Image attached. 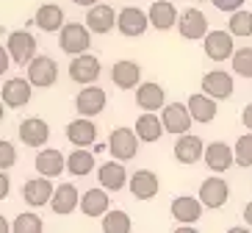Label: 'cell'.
I'll use <instances>...</instances> for the list:
<instances>
[{
  "label": "cell",
  "mask_w": 252,
  "mask_h": 233,
  "mask_svg": "<svg viewBox=\"0 0 252 233\" xmlns=\"http://www.w3.org/2000/svg\"><path fill=\"white\" fill-rule=\"evenodd\" d=\"M92 45V31L86 23H67L59 31V47L67 56H81Z\"/></svg>",
  "instance_id": "1"
},
{
  "label": "cell",
  "mask_w": 252,
  "mask_h": 233,
  "mask_svg": "<svg viewBox=\"0 0 252 233\" xmlns=\"http://www.w3.org/2000/svg\"><path fill=\"white\" fill-rule=\"evenodd\" d=\"M28 81L39 89H50L59 81V64L50 56H33L28 61Z\"/></svg>",
  "instance_id": "2"
},
{
  "label": "cell",
  "mask_w": 252,
  "mask_h": 233,
  "mask_svg": "<svg viewBox=\"0 0 252 233\" xmlns=\"http://www.w3.org/2000/svg\"><path fill=\"white\" fill-rule=\"evenodd\" d=\"M161 120H163V128H166V133H189L191 131V108H189V103H166L161 108Z\"/></svg>",
  "instance_id": "3"
},
{
  "label": "cell",
  "mask_w": 252,
  "mask_h": 233,
  "mask_svg": "<svg viewBox=\"0 0 252 233\" xmlns=\"http://www.w3.org/2000/svg\"><path fill=\"white\" fill-rule=\"evenodd\" d=\"M233 33L230 31H208L205 39H202V47H205V56L211 61H227L233 59L236 53V42H233Z\"/></svg>",
  "instance_id": "4"
},
{
  "label": "cell",
  "mask_w": 252,
  "mask_h": 233,
  "mask_svg": "<svg viewBox=\"0 0 252 233\" xmlns=\"http://www.w3.org/2000/svg\"><path fill=\"white\" fill-rule=\"evenodd\" d=\"M139 142L141 139L133 128H117L108 136V150H111V156L119 158V161H130V158H136V153H139Z\"/></svg>",
  "instance_id": "5"
},
{
  "label": "cell",
  "mask_w": 252,
  "mask_h": 233,
  "mask_svg": "<svg viewBox=\"0 0 252 233\" xmlns=\"http://www.w3.org/2000/svg\"><path fill=\"white\" fill-rule=\"evenodd\" d=\"M105 103H108V95H105L100 86L86 83V86L78 92V98H75V111L81 114V117H97V114L105 111Z\"/></svg>",
  "instance_id": "6"
},
{
  "label": "cell",
  "mask_w": 252,
  "mask_h": 233,
  "mask_svg": "<svg viewBox=\"0 0 252 233\" xmlns=\"http://www.w3.org/2000/svg\"><path fill=\"white\" fill-rule=\"evenodd\" d=\"M200 200L205 208L216 211V208H222L224 203L230 200V186L224 178H219V172L211 175V178H205V181L200 183Z\"/></svg>",
  "instance_id": "7"
},
{
  "label": "cell",
  "mask_w": 252,
  "mask_h": 233,
  "mask_svg": "<svg viewBox=\"0 0 252 233\" xmlns=\"http://www.w3.org/2000/svg\"><path fill=\"white\" fill-rule=\"evenodd\" d=\"M117 28H119L122 36L136 39V36H141V33L150 28V14L147 11H141V8H136V6H125L122 11H119V17H117Z\"/></svg>",
  "instance_id": "8"
},
{
  "label": "cell",
  "mask_w": 252,
  "mask_h": 233,
  "mask_svg": "<svg viewBox=\"0 0 252 233\" xmlns=\"http://www.w3.org/2000/svg\"><path fill=\"white\" fill-rule=\"evenodd\" d=\"M36 36L33 33H28V31H11L8 33V42H6V47H8V53H11V59H14V64H28L33 56H36Z\"/></svg>",
  "instance_id": "9"
},
{
  "label": "cell",
  "mask_w": 252,
  "mask_h": 233,
  "mask_svg": "<svg viewBox=\"0 0 252 233\" xmlns=\"http://www.w3.org/2000/svg\"><path fill=\"white\" fill-rule=\"evenodd\" d=\"M17 136L25 147H45L47 139H50V125H47L42 117H28V120L20 122Z\"/></svg>",
  "instance_id": "10"
},
{
  "label": "cell",
  "mask_w": 252,
  "mask_h": 233,
  "mask_svg": "<svg viewBox=\"0 0 252 233\" xmlns=\"http://www.w3.org/2000/svg\"><path fill=\"white\" fill-rule=\"evenodd\" d=\"M69 78H72L75 83H81V86L94 83L97 78H100V59H97V56H92L89 50L81 53V56H72V64H69Z\"/></svg>",
  "instance_id": "11"
},
{
  "label": "cell",
  "mask_w": 252,
  "mask_h": 233,
  "mask_svg": "<svg viewBox=\"0 0 252 233\" xmlns=\"http://www.w3.org/2000/svg\"><path fill=\"white\" fill-rule=\"evenodd\" d=\"M205 166L211 169V172H227L230 166L236 164V150L230 147V144H224V142H211V144H205Z\"/></svg>",
  "instance_id": "12"
},
{
  "label": "cell",
  "mask_w": 252,
  "mask_h": 233,
  "mask_svg": "<svg viewBox=\"0 0 252 233\" xmlns=\"http://www.w3.org/2000/svg\"><path fill=\"white\" fill-rule=\"evenodd\" d=\"M178 31L180 36L189 39V42H197V39H205L208 33V17L202 14L200 8H186L178 20Z\"/></svg>",
  "instance_id": "13"
},
{
  "label": "cell",
  "mask_w": 252,
  "mask_h": 233,
  "mask_svg": "<svg viewBox=\"0 0 252 233\" xmlns=\"http://www.w3.org/2000/svg\"><path fill=\"white\" fill-rule=\"evenodd\" d=\"M117 17H119V11H114L111 6H105V3H94V6H89L86 8V25H89V31L92 33H108V31L117 25Z\"/></svg>",
  "instance_id": "14"
},
{
  "label": "cell",
  "mask_w": 252,
  "mask_h": 233,
  "mask_svg": "<svg viewBox=\"0 0 252 233\" xmlns=\"http://www.w3.org/2000/svg\"><path fill=\"white\" fill-rule=\"evenodd\" d=\"M202 92H208L211 98L216 100H227L233 92H236V83H233V75L224 72V69H211L202 75Z\"/></svg>",
  "instance_id": "15"
},
{
  "label": "cell",
  "mask_w": 252,
  "mask_h": 233,
  "mask_svg": "<svg viewBox=\"0 0 252 233\" xmlns=\"http://www.w3.org/2000/svg\"><path fill=\"white\" fill-rule=\"evenodd\" d=\"M53 183H50V178H31V181H25L23 183V200L28 205H33V208H42V205H47L53 200Z\"/></svg>",
  "instance_id": "16"
},
{
  "label": "cell",
  "mask_w": 252,
  "mask_h": 233,
  "mask_svg": "<svg viewBox=\"0 0 252 233\" xmlns=\"http://www.w3.org/2000/svg\"><path fill=\"white\" fill-rule=\"evenodd\" d=\"M202 200L200 195L197 197H189V195H180L172 200L169 211H172V219H178V222H189V225H194V222H200L202 217Z\"/></svg>",
  "instance_id": "17"
},
{
  "label": "cell",
  "mask_w": 252,
  "mask_h": 233,
  "mask_svg": "<svg viewBox=\"0 0 252 233\" xmlns=\"http://www.w3.org/2000/svg\"><path fill=\"white\" fill-rule=\"evenodd\" d=\"M31 92H33V83L28 78H8L3 83V92L0 95H3V103L8 108H23V105H28Z\"/></svg>",
  "instance_id": "18"
},
{
  "label": "cell",
  "mask_w": 252,
  "mask_h": 233,
  "mask_svg": "<svg viewBox=\"0 0 252 233\" xmlns=\"http://www.w3.org/2000/svg\"><path fill=\"white\" fill-rule=\"evenodd\" d=\"M111 208V197H108V189L100 186V189H89L81 195V211L83 217L97 219V217H105V211Z\"/></svg>",
  "instance_id": "19"
},
{
  "label": "cell",
  "mask_w": 252,
  "mask_h": 233,
  "mask_svg": "<svg viewBox=\"0 0 252 233\" xmlns=\"http://www.w3.org/2000/svg\"><path fill=\"white\" fill-rule=\"evenodd\" d=\"M50 208H53V214H59V217L72 214L75 208H81V192H78L72 183H61V186H56L53 200H50Z\"/></svg>",
  "instance_id": "20"
},
{
  "label": "cell",
  "mask_w": 252,
  "mask_h": 233,
  "mask_svg": "<svg viewBox=\"0 0 252 233\" xmlns=\"http://www.w3.org/2000/svg\"><path fill=\"white\" fill-rule=\"evenodd\" d=\"M205 156V147H202V139L194 133H180L178 142H175V158L180 164H197L200 158Z\"/></svg>",
  "instance_id": "21"
},
{
  "label": "cell",
  "mask_w": 252,
  "mask_h": 233,
  "mask_svg": "<svg viewBox=\"0 0 252 233\" xmlns=\"http://www.w3.org/2000/svg\"><path fill=\"white\" fill-rule=\"evenodd\" d=\"M67 139L75 147H89L97 142V125L92 122V117H78L67 125Z\"/></svg>",
  "instance_id": "22"
},
{
  "label": "cell",
  "mask_w": 252,
  "mask_h": 233,
  "mask_svg": "<svg viewBox=\"0 0 252 233\" xmlns=\"http://www.w3.org/2000/svg\"><path fill=\"white\" fill-rule=\"evenodd\" d=\"M136 103H139V108H144V111H158V108L166 105V92H163V86L156 81L139 83V89H136Z\"/></svg>",
  "instance_id": "23"
},
{
  "label": "cell",
  "mask_w": 252,
  "mask_h": 233,
  "mask_svg": "<svg viewBox=\"0 0 252 233\" xmlns=\"http://www.w3.org/2000/svg\"><path fill=\"white\" fill-rule=\"evenodd\" d=\"M150 25L156 31H169L178 25V8H175V3H169V0H156L153 6H150Z\"/></svg>",
  "instance_id": "24"
},
{
  "label": "cell",
  "mask_w": 252,
  "mask_h": 233,
  "mask_svg": "<svg viewBox=\"0 0 252 233\" xmlns=\"http://www.w3.org/2000/svg\"><path fill=\"white\" fill-rule=\"evenodd\" d=\"M111 81H114L117 89H133V86H139V81H141V67L130 59L117 61V64L111 67Z\"/></svg>",
  "instance_id": "25"
},
{
  "label": "cell",
  "mask_w": 252,
  "mask_h": 233,
  "mask_svg": "<svg viewBox=\"0 0 252 233\" xmlns=\"http://www.w3.org/2000/svg\"><path fill=\"white\" fill-rule=\"evenodd\" d=\"M125 161H119V158H114V161H105L100 169H97V178H100V186H105L108 192H119V189H125L127 183V172H125Z\"/></svg>",
  "instance_id": "26"
},
{
  "label": "cell",
  "mask_w": 252,
  "mask_h": 233,
  "mask_svg": "<svg viewBox=\"0 0 252 233\" xmlns=\"http://www.w3.org/2000/svg\"><path fill=\"white\" fill-rule=\"evenodd\" d=\"M39 175H45V178H59L64 169H67V158L61 156L59 150H53V147H45L42 153H36V161H33Z\"/></svg>",
  "instance_id": "27"
},
{
  "label": "cell",
  "mask_w": 252,
  "mask_h": 233,
  "mask_svg": "<svg viewBox=\"0 0 252 233\" xmlns=\"http://www.w3.org/2000/svg\"><path fill=\"white\" fill-rule=\"evenodd\" d=\"M161 189V181H158L156 172L150 169H139L136 175H130V192H133L136 200H153Z\"/></svg>",
  "instance_id": "28"
},
{
  "label": "cell",
  "mask_w": 252,
  "mask_h": 233,
  "mask_svg": "<svg viewBox=\"0 0 252 233\" xmlns=\"http://www.w3.org/2000/svg\"><path fill=\"white\" fill-rule=\"evenodd\" d=\"M189 103V108H191V117L194 122H202V125H208V122L216 120V98H211L208 92H200V95H191V98L186 100Z\"/></svg>",
  "instance_id": "29"
},
{
  "label": "cell",
  "mask_w": 252,
  "mask_h": 233,
  "mask_svg": "<svg viewBox=\"0 0 252 233\" xmlns=\"http://www.w3.org/2000/svg\"><path fill=\"white\" fill-rule=\"evenodd\" d=\"M136 133H139L141 142H158L163 133H166V128H163V120H158V114L156 111H144L136 120Z\"/></svg>",
  "instance_id": "30"
},
{
  "label": "cell",
  "mask_w": 252,
  "mask_h": 233,
  "mask_svg": "<svg viewBox=\"0 0 252 233\" xmlns=\"http://www.w3.org/2000/svg\"><path fill=\"white\" fill-rule=\"evenodd\" d=\"M36 25L45 33H56V31H61L64 28V8L61 6H56V3H45V6H39V11H36Z\"/></svg>",
  "instance_id": "31"
},
{
  "label": "cell",
  "mask_w": 252,
  "mask_h": 233,
  "mask_svg": "<svg viewBox=\"0 0 252 233\" xmlns=\"http://www.w3.org/2000/svg\"><path fill=\"white\" fill-rule=\"evenodd\" d=\"M67 169H69V175H75V178L92 175V169H94V153H89L86 147H78L75 153H69Z\"/></svg>",
  "instance_id": "32"
},
{
  "label": "cell",
  "mask_w": 252,
  "mask_h": 233,
  "mask_svg": "<svg viewBox=\"0 0 252 233\" xmlns=\"http://www.w3.org/2000/svg\"><path fill=\"white\" fill-rule=\"evenodd\" d=\"M227 31L236 39H250L252 36V11H244V8L233 11L227 20Z\"/></svg>",
  "instance_id": "33"
},
{
  "label": "cell",
  "mask_w": 252,
  "mask_h": 233,
  "mask_svg": "<svg viewBox=\"0 0 252 233\" xmlns=\"http://www.w3.org/2000/svg\"><path fill=\"white\" fill-rule=\"evenodd\" d=\"M130 228H133V222L127 217V211H119V208L105 211V217H103V231L105 233H130Z\"/></svg>",
  "instance_id": "34"
},
{
  "label": "cell",
  "mask_w": 252,
  "mask_h": 233,
  "mask_svg": "<svg viewBox=\"0 0 252 233\" xmlns=\"http://www.w3.org/2000/svg\"><path fill=\"white\" fill-rule=\"evenodd\" d=\"M11 231H14V233H42V231H45V222H42L39 214L25 211V214H20V217L11 222Z\"/></svg>",
  "instance_id": "35"
},
{
  "label": "cell",
  "mask_w": 252,
  "mask_h": 233,
  "mask_svg": "<svg viewBox=\"0 0 252 233\" xmlns=\"http://www.w3.org/2000/svg\"><path fill=\"white\" fill-rule=\"evenodd\" d=\"M233 72L241 78H252V47H238L233 53Z\"/></svg>",
  "instance_id": "36"
},
{
  "label": "cell",
  "mask_w": 252,
  "mask_h": 233,
  "mask_svg": "<svg viewBox=\"0 0 252 233\" xmlns=\"http://www.w3.org/2000/svg\"><path fill=\"white\" fill-rule=\"evenodd\" d=\"M233 150H236V164L238 166H252V133H244L238 136L236 144H233Z\"/></svg>",
  "instance_id": "37"
},
{
  "label": "cell",
  "mask_w": 252,
  "mask_h": 233,
  "mask_svg": "<svg viewBox=\"0 0 252 233\" xmlns=\"http://www.w3.org/2000/svg\"><path fill=\"white\" fill-rule=\"evenodd\" d=\"M17 164V150L14 144L8 142V139H0V169H11V166Z\"/></svg>",
  "instance_id": "38"
},
{
  "label": "cell",
  "mask_w": 252,
  "mask_h": 233,
  "mask_svg": "<svg viewBox=\"0 0 252 233\" xmlns=\"http://www.w3.org/2000/svg\"><path fill=\"white\" fill-rule=\"evenodd\" d=\"M211 3H214V8L227 11V14H233V11H238V8L244 6V0H211Z\"/></svg>",
  "instance_id": "39"
},
{
  "label": "cell",
  "mask_w": 252,
  "mask_h": 233,
  "mask_svg": "<svg viewBox=\"0 0 252 233\" xmlns=\"http://www.w3.org/2000/svg\"><path fill=\"white\" fill-rule=\"evenodd\" d=\"M11 61H14V59H11V53H8V47H3V45H0V75H6V72H8V67H11Z\"/></svg>",
  "instance_id": "40"
},
{
  "label": "cell",
  "mask_w": 252,
  "mask_h": 233,
  "mask_svg": "<svg viewBox=\"0 0 252 233\" xmlns=\"http://www.w3.org/2000/svg\"><path fill=\"white\" fill-rule=\"evenodd\" d=\"M8 192H11V181H8L6 169H0V200H6Z\"/></svg>",
  "instance_id": "41"
},
{
  "label": "cell",
  "mask_w": 252,
  "mask_h": 233,
  "mask_svg": "<svg viewBox=\"0 0 252 233\" xmlns=\"http://www.w3.org/2000/svg\"><path fill=\"white\" fill-rule=\"evenodd\" d=\"M241 122H244L247 131H252V103L244 105V111H241Z\"/></svg>",
  "instance_id": "42"
},
{
  "label": "cell",
  "mask_w": 252,
  "mask_h": 233,
  "mask_svg": "<svg viewBox=\"0 0 252 233\" xmlns=\"http://www.w3.org/2000/svg\"><path fill=\"white\" fill-rule=\"evenodd\" d=\"M244 222L252 228V203H247V205H244Z\"/></svg>",
  "instance_id": "43"
},
{
  "label": "cell",
  "mask_w": 252,
  "mask_h": 233,
  "mask_svg": "<svg viewBox=\"0 0 252 233\" xmlns=\"http://www.w3.org/2000/svg\"><path fill=\"white\" fill-rule=\"evenodd\" d=\"M75 6H83V8H89V6H94V3H100V0H72Z\"/></svg>",
  "instance_id": "44"
},
{
  "label": "cell",
  "mask_w": 252,
  "mask_h": 233,
  "mask_svg": "<svg viewBox=\"0 0 252 233\" xmlns=\"http://www.w3.org/2000/svg\"><path fill=\"white\" fill-rule=\"evenodd\" d=\"M8 231H11V225H8V222H6V217L0 214V233H8Z\"/></svg>",
  "instance_id": "45"
},
{
  "label": "cell",
  "mask_w": 252,
  "mask_h": 233,
  "mask_svg": "<svg viewBox=\"0 0 252 233\" xmlns=\"http://www.w3.org/2000/svg\"><path fill=\"white\" fill-rule=\"evenodd\" d=\"M3 105H6V103H3V100H0V122L6 120V108H3Z\"/></svg>",
  "instance_id": "46"
}]
</instances>
